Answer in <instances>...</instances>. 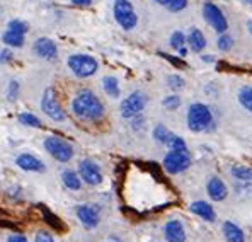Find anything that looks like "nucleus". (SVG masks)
<instances>
[{
  "label": "nucleus",
  "mask_w": 252,
  "mask_h": 242,
  "mask_svg": "<svg viewBox=\"0 0 252 242\" xmlns=\"http://www.w3.org/2000/svg\"><path fill=\"white\" fill-rule=\"evenodd\" d=\"M66 65H68L70 72L75 77H79V79H89V77L95 75L99 70L97 58L87 53L72 55V57H68V60H66Z\"/></svg>",
  "instance_id": "3"
},
{
  "label": "nucleus",
  "mask_w": 252,
  "mask_h": 242,
  "mask_svg": "<svg viewBox=\"0 0 252 242\" xmlns=\"http://www.w3.org/2000/svg\"><path fill=\"white\" fill-rule=\"evenodd\" d=\"M191 166V155L188 150H170L164 157V169L169 174H181Z\"/></svg>",
  "instance_id": "9"
},
{
  "label": "nucleus",
  "mask_w": 252,
  "mask_h": 242,
  "mask_svg": "<svg viewBox=\"0 0 252 242\" xmlns=\"http://www.w3.org/2000/svg\"><path fill=\"white\" fill-rule=\"evenodd\" d=\"M17 120L24 126H32V128H41L43 126L41 120H39L38 116H34L32 113H21L19 116H17Z\"/></svg>",
  "instance_id": "25"
},
{
  "label": "nucleus",
  "mask_w": 252,
  "mask_h": 242,
  "mask_svg": "<svg viewBox=\"0 0 252 242\" xmlns=\"http://www.w3.org/2000/svg\"><path fill=\"white\" fill-rule=\"evenodd\" d=\"M2 41L7 48H22L26 43V35H21V33L7 29V31L2 35Z\"/></svg>",
  "instance_id": "19"
},
{
  "label": "nucleus",
  "mask_w": 252,
  "mask_h": 242,
  "mask_svg": "<svg viewBox=\"0 0 252 242\" xmlns=\"http://www.w3.org/2000/svg\"><path fill=\"white\" fill-rule=\"evenodd\" d=\"M247 29H249V33L252 35V19H251V21H247Z\"/></svg>",
  "instance_id": "42"
},
{
  "label": "nucleus",
  "mask_w": 252,
  "mask_h": 242,
  "mask_svg": "<svg viewBox=\"0 0 252 242\" xmlns=\"http://www.w3.org/2000/svg\"><path fill=\"white\" fill-rule=\"evenodd\" d=\"M167 85L172 91H181V89H184V85H186V80L181 75H177V73H172V75L167 77Z\"/></svg>",
  "instance_id": "30"
},
{
  "label": "nucleus",
  "mask_w": 252,
  "mask_h": 242,
  "mask_svg": "<svg viewBox=\"0 0 252 242\" xmlns=\"http://www.w3.org/2000/svg\"><path fill=\"white\" fill-rule=\"evenodd\" d=\"M36 242H55V239L51 237V234L44 232V230H39L36 234Z\"/></svg>",
  "instance_id": "36"
},
{
  "label": "nucleus",
  "mask_w": 252,
  "mask_h": 242,
  "mask_svg": "<svg viewBox=\"0 0 252 242\" xmlns=\"http://www.w3.org/2000/svg\"><path fill=\"white\" fill-rule=\"evenodd\" d=\"M147 96L143 94L142 91H135L128 96L126 99H123L120 106V111H121V116L126 118V120H133L135 116H138L147 106Z\"/></svg>",
  "instance_id": "6"
},
{
  "label": "nucleus",
  "mask_w": 252,
  "mask_h": 242,
  "mask_svg": "<svg viewBox=\"0 0 252 242\" xmlns=\"http://www.w3.org/2000/svg\"><path fill=\"white\" fill-rule=\"evenodd\" d=\"M12 57H14L12 50H10V48H5V50L0 51V63H9L12 60Z\"/></svg>",
  "instance_id": "35"
},
{
  "label": "nucleus",
  "mask_w": 252,
  "mask_h": 242,
  "mask_svg": "<svg viewBox=\"0 0 252 242\" xmlns=\"http://www.w3.org/2000/svg\"><path fill=\"white\" fill-rule=\"evenodd\" d=\"M44 148L58 162H70L73 157V147L60 137H48L44 140Z\"/></svg>",
  "instance_id": "5"
},
{
  "label": "nucleus",
  "mask_w": 252,
  "mask_h": 242,
  "mask_svg": "<svg viewBox=\"0 0 252 242\" xmlns=\"http://www.w3.org/2000/svg\"><path fill=\"white\" fill-rule=\"evenodd\" d=\"M167 147H170V150H188V145L181 137L177 135H172L167 143Z\"/></svg>",
  "instance_id": "32"
},
{
  "label": "nucleus",
  "mask_w": 252,
  "mask_h": 242,
  "mask_svg": "<svg viewBox=\"0 0 252 242\" xmlns=\"http://www.w3.org/2000/svg\"><path fill=\"white\" fill-rule=\"evenodd\" d=\"M72 111L79 120L101 121L104 118V104L91 89H82L72 101Z\"/></svg>",
  "instance_id": "1"
},
{
  "label": "nucleus",
  "mask_w": 252,
  "mask_h": 242,
  "mask_svg": "<svg viewBox=\"0 0 252 242\" xmlns=\"http://www.w3.org/2000/svg\"><path fill=\"white\" fill-rule=\"evenodd\" d=\"M206 191H208V196L213 202H223L228 196L227 184L217 176L210 177V181L206 182Z\"/></svg>",
  "instance_id": "13"
},
{
  "label": "nucleus",
  "mask_w": 252,
  "mask_h": 242,
  "mask_svg": "<svg viewBox=\"0 0 252 242\" xmlns=\"http://www.w3.org/2000/svg\"><path fill=\"white\" fill-rule=\"evenodd\" d=\"M41 109L48 118H51L53 121H63L66 118L65 111H63L60 101L57 98V92L53 87H48L44 91L43 98H41Z\"/></svg>",
  "instance_id": "7"
},
{
  "label": "nucleus",
  "mask_w": 252,
  "mask_h": 242,
  "mask_svg": "<svg viewBox=\"0 0 252 242\" xmlns=\"http://www.w3.org/2000/svg\"><path fill=\"white\" fill-rule=\"evenodd\" d=\"M213 125V113L206 104L194 103L188 109V128L194 133L206 132Z\"/></svg>",
  "instance_id": "2"
},
{
  "label": "nucleus",
  "mask_w": 252,
  "mask_h": 242,
  "mask_svg": "<svg viewBox=\"0 0 252 242\" xmlns=\"http://www.w3.org/2000/svg\"><path fill=\"white\" fill-rule=\"evenodd\" d=\"M230 174L239 181H252V169L246 166H233L230 169Z\"/></svg>",
  "instance_id": "23"
},
{
  "label": "nucleus",
  "mask_w": 252,
  "mask_h": 242,
  "mask_svg": "<svg viewBox=\"0 0 252 242\" xmlns=\"http://www.w3.org/2000/svg\"><path fill=\"white\" fill-rule=\"evenodd\" d=\"M247 2H249V3H251V5H252V0H247Z\"/></svg>",
  "instance_id": "43"
},
{
  "label": "nucleus",
  "mask_w": 252,
  "mask_h": 242,
  "mask_svg": "<svg viewBox=\"0 0 252 242\" xmlns=\"http://www.w3.org/2000/svg\"><path fill=\"white\" fill-rule=\"evenodd\" d=\"M102 89H104V92L109 98L116 99L121 96V89H120V80L116 79V77L113 75H106L104 79H102Z\"/></svg>",
  "instance_id": "21"
},
{
  "label": "nucleus",
  "mask_w": 252,
  "mask_h": 242,
  "mask_svg": "<svg viewBox=\"0 0 252 242\" xmlns=\"http://www.w3.org/2000/svg\"><path fill=\"white\" fill-rule=\"evenodd\" d=\"M79 176L85 184L89 186H97L102 182V171L97 162L91 161V159H84L79 164Z\"/></svg>",
  "instance_id": "10"
},
{
  "label": "nucleus",
  "mask_w": 252,
  "mask_h": 242,
  "mask_svg": "<svg viewBox=\"0 0 252 242\" xmlns=\"http://www.w3.org/2000/svg\"><path fill=\"white\" fill-rule=\"evenodd\" d=\"M113 14L118 26L125 31H133L138 26V14L129 0H114Z\"/></svg>",
  "instance_id": "4"
},
{
  "label": "nucleus",
  "mask_w": 252,
  "mask_h": 242,
  "mask_svg": "<svg viewBox=\"0 0 252 242\" xmlns=\"http://www.w3.org/2000/svg\"><path fill=\"white\" fill-rule=\"evenodd\" d=\"M217 46L220 51H225V53H227V51H230L233 48V38L228 35V33H221L220 38L217 41Z\"/></svg>",
  "instance_id": "28"
},
{
  "label": "nucleus",
  "mask_w": 252,
  "mask_h": 242,
  "mask_svg": "<svg viewBox=\"0 0 252 242\" xmlns=\"http://www.w3.org/2000/svg\"><path fill=\"white\" fill-rule=\"evenodd\" d=\"M201 60L206 62V63H213L215 62V57H213V55H203Z\"/></svg>",
  "instance_id": "39"
},
{
  "label": "nucleus",
  "mask_w": 252,
  "mask_h": 242,
  "mask_svg": "<svg viewBox=\"0 0 252 242\" xmlns=\"http://www.w3.org/2000/svg\"><path fill=\"white\" fill-rule=\"evenodd\" d=\"M191 211L194 215H198V217H201L203 220H206V222H215L217 220V213H215V210H213V207H211L210 203H206V202H194V203H191Z\"/></svg>",
  "instance_id": "17"
},
{
  "label": "nucleus",
  "mask_w": 252,
  "mask_h": 242,
  "mask_svg": "<svg viewBox=\"0 0 252 242\" xmlns=\"http://www.w3.org/2000/svg\"><path fill=\"white\" fill-rule=\"evenodd\" d=\"M62 179H63V184H65L68 189L79 191V189L82 188V179H80L79 173H75V171L65 169L62 173Z\"/></svg>",
  "instance_id": "20"
},
{
  "label": "nucleus",
  "mask_w": 252,
  "mask_h": 242,
  "mask_svg": "<svg viewBox=\"0 0 252 242\" xmlns=\"http://www.w3.org/2000/svg\"><path fill=\"white\" fill-rule=\"evenodd\" d=\"M162 106H164L165 109H169V111L177 109V107L181 106V98H179V96H176V94L167 96V98H164V101H162Z\"/></svg>",
  "instance_id": "31"
},
{
  "label": "nucleus",
  "mask_w": 252,
  "mask_h": 242,
  "mask_svg": "<svg viewBox=\"0 0 252 242\" xmlns=\"http://www.w3.org/2000/svg\"><path fill=\"white\" fill-rule=\"evenodd\" d=\"M32 50L43 60H55L58 57V46L50 38H38L32 44Z\"/></svg>",
  "instance_id": "12"
},
{
  "label": "nucleus",
  "mask_w": 252,
  "mask_h": 242,
  "mask_svg": "<svg viewBox=\"0 0 252 242\" xmlns=\"http://www.w3.org/2000/svg\"><path fill=\"white\" fill-rule=\"evenodd\" d=\"M167 242H186V230L179 220H169L164 227Z\"/></svg>",
  "instance_id": "14"
},
{
  "label": "nucleus",
  "mask_w": 252,
  "mask_h": 242,
  "mask_svg": "<svg viewBox=\"0 0 252 242\" xmlns=\"http://www.w3.org/2000/svg\"><path fill=\"white\" fill-rule=\"evenodd\" d=\"M223 236L228 242H246V236L244 230L239 225H235L233 222H225L223 223Z\"/></svg>",
  "instance_id": "18"
},
{
  "label": "nucleus",
  "mask_w": 252,
  "mask_h": 242,
  "mask_svg": "<svg viewBox=\"0 0 252 242\" xmlns=\"http://www.w3.org/2000/svg\"><path fill=\"white\" fill-rule=\"evenodd\" d=\"M169 44L174 50H179V48L186 46V35H184L183 31H174L172 35H170Z\"/></svg>",
  "instance_id": "27"
},
{
  "label": "nucleus",
  "mask_w": 252,
  "mask_h": 242,
  "mask_svg": "<svg viewBox=\"0 0 252 242\" xmlns=\"http://www.w3.org/2000/svg\"><path fill=\"white\" fill-rule=\"evenodd\" d=\"M188 7V0H172L167 5V9L170 12H181Z\"/></svg>",
  "instance_id": "33"
},
{
  "label": "nucleus",
  "mask_w": 252,
  "mask_h": 242,
  "mask_svg": "<svg viewBox=\"0 0 252 242\" xmlns=\"http://www.w3.org/2000/svg\"><path fill=\"white\" fill-rule=\"evenodd\" d=\"M186 43H188L189 50L194 51V53H201L206 48V38L201 29H198V28H191L189 35L186 36Z\"/></svg>",
  "instance_id": "16"
},
{
  "label": "nucleus",
  "mask_w": 252,
  "mask_h": 242,
  "mask_svg": "<svg viewBox=\"0 0 252 242\" xmlns=\"http://www.w3.org/2000/svg\"><path fill=\"white\" fill-rule=\"evenodd\" d=\"M77 217L85 229H95L99 225V218H101V210L99 207L91 203H84L77 207Z\"/></svg>",
  "instance_id": "11"
},
{
  "label": "nucleus",
  "mask_w": 252,
  "mask_h": 242,
  "mask_svg": "<svg viewBox=\"0 0 252 242\" xmlns=\"http://www.w3.org/2000/svg\"><path fill=\"white\" fill-rule=\"evenodd\" d=\"M172 135L174 133L169 132L164 125H157L154 128V138H155V141H158V143H162V145H167Z\"/></svg>",
  "instance_id": "24"
},
{
  "label": "nucleus",
  "mask_w": 252,
  "mask_h": 242,
  "mask_svg": "<svg viewBox=\"0 0 252 242\" xmlns=\"http://www.w3.org/2000/svg\"><path fill=\"white\" fill-rule=\"evenodd\" d=\"M7 242H28V239L24 236H21V234H12V236H9Z\"/></svg>",
  "instance_id": "37"
},
{
  "label": "nucleus",
  "mask_w": 252,
  "mask_h": 242,
  "mask_svg": "<svg viewBox=\"0 0 252 242\" xmlns=\"http://www.w3.org/2000/svg\"><path fill=\"white\" fill-rule=\"evenodd\" d=\"M70 2H72L73 5H77V7H89V5H92V0H70Z\"/></svg>",
  "instance_id": "38"
},
{
  "label": "nucleus",
  "mask_w": 252,
  "mask_h": 242,
  "mask_svg": "<svg viewBox=\"0 0 252 242\" xmlns=\"http://www.w3.org/2000/svg\"><path fill=\"white\" fill-rule=\"evenodd\" d=\"M41 211H43V215H44V220L50 223V225L53 227L55 230H63V229H65V225H63V223L60 222V218H58L57 215L51 213L50 210H46L43 205H41Z\"/></svg>",
  "instance_id": "26"
},
{
  "label": "nucleus",
  "mask_w": 252,
  "mask_h": 242,
  "mask_svg": "<svg viewBox=\"0 0 252 242\" xmlns=\"http://www.w3.org/2000/svg\"><path fill=\"white\" fill-rule=\"evenodd\" d=\"M203 17H205V21L208 22L217 33H220V35L221 33H227L228 21H227V17H225L223 10H221L217 3H213V2L203 3Z\"/></svg>",
  "instance_id": "8"
},
{
  "label": "nucleus",
  "mask_w": 252,
  "mask_h": 242,
  "mask_svg": "<svg viewBox=\"0 0 252 242\" xmlns=\"http://www.w3.org/2000/svg\"><path fill=\"white\" fill-rule=\"evenodd\" d=\"M177 53H179L181 55V57H186V55H188V48L186 46H183V48H179V50H177Z\"/></svg>",
  "instance_id": "41"
},
{
  "label": "nucleus",
  "mask_w": 252,
  "mask_h": 242,
  "mask_svg": "<svg viewBox=\"0 0 252 242\" xmlns=\"http://www.w3.org/2000/svg\"><path fill=\"white\" fill-rule=\"evenodd\" d=\"M17 96H19V82L12 80L9 84V91H7V98L10 99V101H14V99H17Z\"/></svg>",
  "instance_id": "34"
},
{
  "label": "nucleus",
  "mask_w": 252,
  "mask_h": 242,
  "mask_svg": "<svg viewBox=\"0 0 252 242\" xmlns=\"http://www.w3.org/2000/svg\"><path fill=\"white\" fill-rule=\"evenodd\" d=\"M16 164L21 167L22 171H28V173H43L44 164L39 161L38 157H34L32 154H21L16 159Z\"/></svg>",
  "instance_id": "15"
},
{
  "label": "nucleus",
  "mask_w": 252,
  "mask_h": 242,
  "mask_svg": "<svg viewBox=\"0 0 252 242\" xmlns=\"http://www.w3.org/2000/svg\"><path fill=\"white\" fill-rule=\"evenodd\" d=\"M7 29H10V31H16V33H21V35H28L29 26H28V22H24L21 19H12V21H9V24H7Z\"/></svg>",
  "instance_id": "29"
},
{
  "label": "nucleus",
  "mask_w": 252,
  "mask_h": 242,
  "mask_svg": "<svg viewBox=\"0 0 252 242\" xmlns=\"http://www.w3.org/2000/svg\"><path fill=\"white\" fill-rule=\"evenodd\" d=\"M239 103L252 113V85H244L239 91Z\"/></svg>",
  "instance_id": "22"
},
{
  "label": "nucleus",
  "mask_w": 252,
  "mask_h": 242,
  "mask_svg": "<svg viewBox=\"0 0 252 242\" xmlns=\"http://www.w3.org/2000/svg\"><path fill=\"white\" fill-rule=\"evenodd\" d=\"M155 3H158V5H164V7H167L170 2H172V0H154Z\"/></svg>",
  "instance_id": "40"
}]
</instances>
